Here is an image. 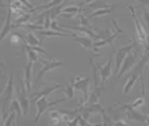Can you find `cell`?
<instances>
[{
    "mask_svg": "<svg viewBox=\"0 0 149 126\" xmlns=\"http://www.w3.org/2000/svg\"><path fill=\"white\" fill-rule=\"evenodd\" d=\"M39 34L42 37H74L76 34L72 33H62V32H55V30H39Z\"/></svg>",
    "mask_w": 149,
    "mask_h": 126,
    "instance_id": "2e32d148",
    "label": "cell"
},
{
    "mask_svg": "<svg viewBox=\"0 0 149 126\" xmlns=\"http://www.w3.org/2000/svg\"><path fill=\"white\" fill-rule=\"evenodd\" d=\"M0 121H1V112H0Z\"/></svg>",
    "mask_w": 149,
    "mask_h": 126,
    "instance_id": "836d02e7",
    "label": "cell"
},
{
    "mask_svg": "<svg viewBox=\"0 0 149 126\" xmlns=\"http://www.w3.org/2000/svg\"><path fill=\"white\" fill-rule=\"evenodd\" d=\"M50 28H51L52 30H55V32H56V30H58V32H60V30L63 29L62 26H60L59 24H58L55 20H51V24H50Z\"/></svg>",
    "mask_w": 149,
    "mask_h": 126,
    "instance_id": "83f0119b",
    "label": "cell"
},
{
    "mask_svg": "<svg viewBox=\"0 0 149 126\" xmlns=\"http://www.w3.org/2000/svg\"><path fill=\"white\" fill-rule=\"evenodd\" d=\"M102 122H101V125L102 126H113V120H111V117L110 116H107V113H106V109L102 112Z\"/></svg>",
    "mask_w": 149,
    "mask_h": 126,
    "instance_id": "d4e9b609",
    "label": "cell"
},
{
    "mask_svg": "<svg viewBox=\"0 0 149 126\" xmlns=\"http://www.w3.org/2000/svg\"><path fill=\"white\" fill-rule=\"evenodd\" d=\"M137 1H140V3H145V4H149V0H137Z\"/></svg>",
    "mask_w": 149,
    "mask_h": 126,
    "instance_id": "d6a6232c",
    "label": "cell"
},
{
    "mask_svg": "<svg viewBox=\"0 0 149 126\" xmlns=\"http://www.w3.org/2000/svg\"><path fill=\"white\" fill-rule=\"evenodd\" d=\"M67 100V97H63V99H59V100H55V101H49L47 100V96H42V97H39L38 100L36 101V106H37V114H36V120L34 121L38 122L39 118H41L42 113H43L45 111H46L47 108H50V106L55 105V104H59V103H64V101Z\"/></svg>",
    "mask_w": 149,
    "mask_h": 126,
    "instance_id": "7a4b0ae2",
    "label": "cell"
},
{
    "mask_svg": "<svg viewBox=\"0 0 149 126\" xmlns=\"http://www.w3.org/2000/svg\"><path fill=\"white\" fill-rule=\"evenodd\" d=\"M92 1H95V0H82V1H81V5H84V4H89V3H92Z\"/></svg>",
    "mask_w": 149,
    "mask_h": 126,
    "instance_id": "1f68e13d",
    "label": "cell"
},
{
    "mask_svg": "<svg viewBox=\"0 0 149 126\" xmlns=\"http://www.w3.org/2000/svg\"><path fill=\"white\" fill-rule=\"evenodd\" d=\"M24 39H25V44L29 46H41L42 45V39H38L36 34L31 33V32H29Z\"/></svg>",
    "mask_w": 149,
    "mask_h": 126,
    "instance_id": "e0dca14e",
    "label": "cell"
},
{
    "mask_svg": "<svg viewBox=\"0 0 149 126\" xmlns=\"http://www.w3.org/2000/svg\"><path fill=\"white\" fill-rule=\"evenodd\" d=\"M136 46H137V42L135 41V39H131V44L124 45L120 49L115 50V74H118L119 68H120V66H122V62H123V59L126 58V55L128 54V53H131L132 49Z\"/></svg>",
    "mask_w": 149,
    "mask_h": 126,
    "instance_id": "3957f363",
    "label": "cell"
},
{
    "mask_svg": "<svg viewBox=\"0 0 149 126\" xmlns=\"http://www.w3.org/2000/svg\"><path fill=\"white\" fill-rule=\"evenodd\" d=\"M139 79H140V77L137 76L136 74L131 72V74H130V76H128V79H127V82H126V85H124V88H123V93H128L130 91H131V88L134 87V84Z\"/></svg>",
    "mask_w": 149,
    "mask_h": 126,
    "instance_id": "d6986e66",
    "label": "cell"
},
{
    "mask_svg": "<svg viewBox=\"0 0 149 126\" xmlns=\"http://www.w3.org/2000/svg\"><path fill=\"white\" fill-rule=\"evenodd\" d=\"M30 17H31V13H22L20 17H17L15 20V23H12V28H17V26H22L25 24H28L30 21Z\"/></svg>",
    "mask_w": 149,
    "mask_h": 126,
    "instance_id": "ac0fdd59",
    "label": "cell"
},
{
    "mask_svg": "<svg viewBox=\"0 0 149 126\" xmlns=\"http://www.w3.org/2000/svg\"><path fill=\"white\" fill-rule=\"evenodd\" d=\"M127 8L130 9V12H131V16L132 18H134L135 21V26H136V33H137V38H139V41L141 42V45L144 46L145 44L149 41V37H148V33L144 30V28H143L141 23L139 21V18H137L136 16V12H135V7L134 5H127Z\"/></svg>",
    "mask_w": 149,
    "mask_h": 126,
    "instance_id": "8992f818",
    "label": "cell"
},
{
    "mask_svg": "<svg viewBox=\"0 0 149 126\" xmlns=\"http://www.w3.org/2000/svg\"><path fill=\"white\" fill-rule=\"evenodd\" d=\"M59 88H60V84H59V83H54L52 85H49V87L43 88L42 91H38L37 93H34V95L31 96V100H30V101L36 103V101L38 100L39 97H42V96H49L51 92H54L55 89H59Z\"/></svg>",
    "mask_w": 149,
    "mask_h": 126,
    "instance_id": "8fae6325",
    "label": "cell"
},
{
    "mask_svg": "<svg viewBox=\"0 0 149 126\" xmlns=\"http://www.w3.org/2000/svg\"><path fill=\"white\" fill-rule=\"evenodd\" d=\"M10 44L16 45V46H18V45H24L25 44V39H24V37L21 36V34L13 33L12 36H10Z\"/></svg>",
    "mask_w": 149,
    "mask_h": 126,
    "instance_id": "cb8c5ba5",
    "label": "cell"
},
{
    "mask_svg": "<svg viewBox=\"0 0 149 126\" xmlns=\"http://www.w3.org/2000/svg\"><path fill=\"white\" fill-rule=\"evenodd\" d=\"M31 70H33V62L28 61V63H26V66H25V70H24V80H22L28 93L31 91Z\"/></svg>",
    "mask_w": 149,
    "mask_h": 126,
    "instance_id": "30bf717a",
    "label": "cell"
},
{
    "mask_svg": "<svg viewBox=\"0 0 149 126\" xmlns=\"http://www.w3.org/2000/svg\"><path fill=\"white\" fill-rule=\"evenodd\" d=\"M116 105H118L119 109H126V111H127V117H128L130 120H136V121H141V122L147 121V117L148 116L140 113V112L136 111V109L131 108V105H130V104H116Z\"/></svg>",
    "mask_w": 149,
    "mask_h": 126,
    "instance_id": "ba28073f",
    "label": "cell"
},
{
    "mask_svg": "<svg viewBox=\"0 0 149 126\" xmlns=\"http://www.w3.org/2000/svg\"><path fill=\"white\" fill-rule=\"evenodd\" d=\"M111 21H113V26L115 28V33H118V34H123V33H124V30H123V29H120V28L118 26V23H116L115 18H111Z\"/></svg>",
    "mask_w": 149,
    "mask_h": 126,
    "instance_id": "f1b7e54d",
    "label": "cell"
},
{
    "mask_svg": "<svg viewBox=\"0 0 149 126\" xmlns=\"http://www.w3.org/2000/svg\"><path fill=\"white\" fill-rule=\"evenodd\" d=\"M13 92H15V87H13V75H9V79H8V83L5 85L3 93L0 95V100H1V105H3V122L5 121V118L8 117V109H9V104L10 101L13 100Z\"/></svg>",
    "mask_w": 149,
    "mask_h": 126,
    "instance_id": "6da1fadb",
    "label": "cell"
},
{
    "mask_svg": "<svg viewBox=\"0 0 149 126\" xmlns=\"http://www.w3.org/2000/svg\"><path fill=\"white\" fill-rule=\"evenodd\" d=\"M89 63L92 66V71H93V79H94V87L100 85V72H98V66L94 62V58L90 57L89 58Z\"/></svg>",
    "mask_w": 149,
    "mask_h": 126,
    "instance_id": "ffe728a7",
    "label": "cell"
},
{
    "mask_svg": "<svg viewBox=\"0 0 149 126\" xmlns=\"http://www.w3.org/2000/svg\"><path fill=\"white\" fill-rule=\"evenodd\" d=\"M63 29H71V30H76V32H81V33H85L89 38H92L93 41L94 39H100L101 36H98V34H95L94 32L92 30V29H88V28H82V26H74V25H65L63 26Z\"/></svg>",
    "mask_w": 149,
    "mask_h": 126,
    "instance_id": "4fadbf2b",
    "label": "cell"
},
{
    "mask_svg": "<svg viewBox=\"0 0 149 126\" xmlns=\"http://www.w3.org/2000/svg\"><path fill=\"white\" fill-rule=\"evenodd\" d=\"M98 72H100V76H101V87H105L106 80L111 75V58H109L107 62L103 66H98Z\"/></svg>",
    "mask_w": 149,
    "mask_h": 126,
    "instance_id": "9c48e42d",
    "label": "cell"
},
{
    "mask_svg": "<svg viewBox=\"0 0 149 126\" xmlns=\"http://www.w3.org/2000/svg\"><path fill=\"white\" fill-rule=\"evenodd\" d=\"M12 126H16V125H15V122H13V125H12Z\"/></svg>",
    "mask_w": 149,
    "mask_h": 126,
    "instance_id": "d590c367",
    "label": "cell"
},
{
    "mask_svg": "<svg viewBox=\"0 0 149 126\" xmlns=\"http://www.w3.org/2000/svg\"><path fill=\"white\" fill-rule=\"evenodd\" d=\"M73 39H74V42H77L79 45H81L84 49H86V50L93 49V39L89 38L88 36H74Z\"/></svg>",
    "mask_w": 149,
    "mask_h": 126,
    "instance_id": "5bb4252c",
    "label": "cell"
},
{
    "mask_svg": "<svg viewBox=\"0 0 149 126\" xmlns=\"http://www.w3.org/2000/svg\"><path fill=\"white\" fill-rule=\"evenodd\" d=\"M0 4H3V0H0Z\"/></svg>",
    "mask_w": 149,
    "mask_h": 126,
    "instance_id": "e575fe53",
    "label": "cell"
},
{
    "mask_svg": "<svg viewBox=\"0 0 149 126\" xmlns=\"http://www.w3.org/2000/svg\"><path fill=\"white\" fill-rule=\"evenodd\" d=\"M18 104L21 106V112H22V116H26L29 113V105H30V100L28 97V92H26V88L24 85V83L21 82V85L18 88Z\"/></svg>",
    "mask_w": 149,
    "mask_h": 126,
    "instance_id": "52a82bcc",
    "label": "cell"
},
{
    "mask_svg": "<svg viewBox=\"0 0 149 126\" xmlns=\"http://www.w3.org/2000/svg\"><path fill=\"white\" fill-rule=\"evenodd\" d=\"M144 103H145L144 97H139V99H136V100H135L132 104H130V105H131V108L136 109V108H139V106H143V105H144Z\"/></svg>",
    "mask_w": 149,
    "mask_h": 126,
    "instance_id": "4316f807",
    "label": "cell"
},
{
    "mask_svg": "<svg viewBox=\"0 0 149 126\" xmlns=\"http://www.w3.org/2000/svg\"><path fill=\"white\" fill-rule=\"evenodd\" d=\"M143 16H144V21H145V24H147L148 28H149V9L144 8V9H143Z\"/></svg>",
    "mask_w": 149,
    "mask_h": 126,
    "instance_id": "f546056e",
    "label": "cell"
},
{
    "mask_svg": "<svg viewBox=\"0 0 149 126\" xmlns=\"http://www.w3.org/2000/svg\"><path fill=\"white\" fill-rule=\"evenodd\" d=\"M79 13H81V8L76 7V5H70V7L63 8L59 16H63V17H73V15H79Z\"/></svg>",
    "mask_w": 149,
    "mask_h": 126,
    "instance_id": "9a60e30c",
    "label": "cell"
},
{
    "mask_svg": "<svg viewBox=\"0 0 149 126\" xmlns=\"http://www.w3.org/2000/svg\"><path fill=\"white\" fill-rule=\"evenodd\" d=\"M51 126H52V125H51Z\"/></svg>",
    "mask_w": 149,
    "mask_h": 126,
    "instance_id": "8d00e7d4",
    "label": "cell"
},
{
    "mask_svg": "<svg viewBox=\"0 0 149 126\" xmlns=\"http://www.w3.org/2000/svg\"><path fill=\"white\" fill-rule=\"evenodd\" d=\"M88 8L89 9H105V8H110V4H107L106 1H103V0H95V1H92L89 3V5H88Z\"/></svg>",
    "mask_w": 149,
    "mask_h": 126,
    "instance_id": "7402d4cb",
    "label": "cell"
},
{
    "mask_svg": "<svg viewBox=\"0 0 149 126\" xmlns=\"http://www.w3.org/2000/svg\"><path fill=\"white\" fill-rule=\"evenodd\" d=\"M39 62L42 63V68L38 71V74L36 75V83H41L42 79H43V75L46 74L47 71L52 68H56V67H62L63 63L62 61H56V59H50V61H45V59H41L39 58Z\"/></svg>",
    "mask_w": 149,
    "mask_h": 126,
    "instance_id": "5b68a950",
    "label": "cell"
},
{
    "mask_svg": "<svg viewBox=\"0 0 149 126\" xmlns=\"http://www.w3.org/2000/svg\"><path fill=\"white\" fill-rule=\"evenodd\" d=\"M113 126H130V125H127L124 121H116L113 124Z\"/></svg>",
    "mask_w": 149,
    "mask_h": 126,
    "instance_id": "4dcf8cb0",
    "label": "cell"
},
{
    "mask_svg": "<svg viewBox=\"0 0 149 126\" xmlns=\"http://www.w3.org/2000/svg\"><path fill=\"white\" fill-rule=\"evenodd\" d=\"M113 9H115V5H111L110 8H105V9H97L94 12H92L89 16H86L89 20H92L93 17H97V16H103V15H109V13L113 12Z\"/></svg>",
    "mask_w": 149,
    "mask_h": 126,
    "instance_id": "44dd1931",
    "label": "cell"
},
{
    "mask_svg": "<svg viewBox=\"0 0 149 126\" xmlns=\"http://www.w3.org/2000/svg\"><path fill=\"white\" fill-rule=\"evenodd\" d=\"M10 16H12V12H10V9L8 8L4 24H3V28H1V30H0V42L3 41V38H4V37L10 32V29H12V20H10Z\"/></svg>",
    "mask_w": 149,
    "mask_h": 126,
    "instance_id": "7c38bea8",
    "label": "cell"
},
{
    "mask_svg": "<svg viewBox=\"0 0 149 126\" xmlns=\"http://www.w3.org/2000/svg\"><path fill=\"white\" fill-rule=\"evenodd\" d=\"M137 57H139V50H134V51L128 53V54L126 55V58L123 59V62H122V66L120 68H119L118 74H116V77H120L122 75H124L128 70H131L132 67L136 64V61H137Z\"/></svg>",
    "mask_w": 149,
    "mask_h": 126,
    "instance_id": "277c9868",
    "label": "cell"
},
{
    "mask_svg": "<svg viewBox=\"0 0 149 126\" xmlns=\"http://www.w3.org/2000/svg\"><path fill=\"white\" fill-rule=\"evenodd\" d=\"M64 92H65V96H67L68 99H73L74 97V88L72 87V84H71V83H68V84H67Z\"/></svg>",
    "mask_w": 149,
    "mask_h": 126,
    "instance_id": "484cf974",
    "label": "cell"
},
{
    "mask_svg": "<svg viewBox=\"0 0 149 126\" xmlns=\"http://www.w3.org/2000/svg\"><path fill=\"white\" fill-rule=\"evenodd\" d=\"M77 17H79V26H82V28H88V29L94 30V28L92 26V23H90V20L86 17V16L79 13V15H77Z\"/></svg>",
    "mask_w": 149,
    "mask_h": 126,
    "instance_id": "603a6c76",
    "label": "cell"
}]
</instances>
